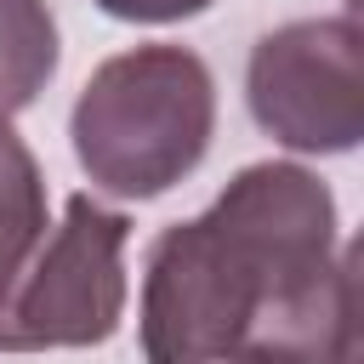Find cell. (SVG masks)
I'll use <instances>...</instances> for the list:
<instances>
[{"label": "cell", "instance_id": "obj_1", "mask_svg": "<svg viewBox=\"0 0 364 364\" xmlns=\"http://www.w3.org/2000/svg\"><path fill=\"white\" fill-rule=\"evenodd\" d=\"M353 245L330 188L290 165H245L205 216L154 239L142 267L148 364H353Z\"/></svg>", "mask_w": 364, "mask_h": 364}, {"label": "cell", "instance_id": "obj_2", "mask_svg": "<svg viewBox=\"0 0 364 364\" xmlns=\"http://www.w3.org/2000/svg\"><path fill=\"white\" fill-rule=\"evenodd\" d=\"M216 85L188 46H131L91 68L68 136L91 188L114 199H159L210 148Z\"/></svg>", "mask_w": 364, "mask_h": 364}, {"label": "cell", "instance_id": "obj_3", "mask_svg": "<svg viewBox=\"0 0 364 364\" xmlns=\"http://www.w3.org/2000/svg\"><path fill=\"white\" fill-rule=\"evenodd\" d=\"M125 239L131 222L91 193L63 205V222L40 239L34 262L11 284L0 313V353L102 347L125 318Z\"/></svg>", "mask_w": 364, "mask_h": 364}, {"label": "cell", "instance_id": "obj_4", "mask_svg": "<svg viewBox=\"0 0 364 364\" xmlns=\"http://www.w3.org/2000/svg\"><path fill=\"white\" fill-rule=\"evenodd\" d=\"M256 125L296 154H347L364 136L358 17H301L256 40L245 68Z\"/></svg>", "mask_w": 364, "mask_h": 364}, {"label": "cell", "instance_id": "obj_5", "mask_svg": "<svg viewBox=\"0 0 364 364\" xmlns=\"http://www.w3.org/2000/svg\"><path fill=\"white\" fill-rule=\"evenodd\" d=\"M46 233H51L46 176L28 154V142L11 131V119H0V313H6L11 284L23 279V267L34 262Z\"/></svg>", "mask_w": 364, "mask_h": 364}, {"label": "cell", "instance_id": "obj_6", "mask_svg": "<svg viewBox=\"0 0 364 364\" xmlns=\"http://www.w3.org/2000/svg\"><path fill=\"white\" fill-rule=\"evenodd\" d=\"M57 74V17L46 0H0V119L23 114Z\"/></svg>", "mask_w": 364, "mask_h": 364}, {"label": "cell", "instance_id": "obj_7", "mask_svg": "<svg viewBox=\"0 0 364 364\" xmlns=\"http://www.w3.org/2000/svg\"><path fill=\"white\" fill-rule=\"evenodd\" d=\"M97 6L119 23H182V17H199L210 0H97Z\"/></svg>", "mask_w": 364, "mask_h": 364}]
</instances>
